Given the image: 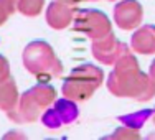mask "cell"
Segmentation results:
<instances>
[{"label": "cell", "instance_id": "6da1fadb", "mask_svg": "<svg viewBox=\"0 0 155 140\" xmlns=\"http://www.w3.org/2000/svg\"><path fill=\"white\" fill-rule=\"evenodd\" d=\"M107 89L116 97H127L147 102L155 96V81L147 73L140 71L139 61L130 51L124 53L107 76Z\"/></svg>", "mask_w": 155, "mask_h": 140}, {"label": "cell", "instance_id": "7a4b0ae2", "mask_svg": "<svg viewBox=\"0 0 155 140\" xmlns=\"http://www.w3.org/2000/svg\"><path fill=\"white\" fill-rule=\"evenodd\" d=\"M54 101H56V89L46 81H41L21 94L17 106L10 112H7V116L17 124H31L38 120Z\"/></svg>", "mask_w": 155, "mask_h": 140}, {"label": "cell", "instance_id": "3957f363", "mask_svg": "<svg viewBox=\"0 0 155 140\" xmlns=\"http://www.w3.org/2000/svg\"><path fill=\"white\" fill-rule=\"evenodd\" d=\"M21 61L30 74L41 81L60 78L63 74V63L45 40H35L28 43L21 53Z\"/></svg>", "mask_w": 155, "mask_h": 140}, {"label": "cell", "instance_id": "277c9868", "mask_svg": "<svg viewBox=\"0 0 155 140\" xmlns=\"http://www.w3.org/2000/svg\"><path fill=\"white\" fill-rule=\"evenodd\" d=\"M104 83V73L101 68L86 63L76 66L63 83V96L74 102H84L91 99Z\"/></svg>", "mask_w": 155, "mask_h": 140}, {"label": "cell", "instance_id": "5b68a950", "mask_svg": "<svg viewBox=\"0 0 155 140\" xmlns=\"http://www.w3.org/2000/svg\"><path fill=\"white\" fill-rule=\"evenodd\" d=\"M73 27L76 31L86 35L87 38L93 40L102 38L104 35L112 31L110 28V20L104 12L97 8H81L74 13L73 18Z\"/></svg>", "mask_w": 155, "mask_h": 140}, {"label": "cell", "instance_id": "8992f818", "mask_svg": "<svg viewBox=\"0 0 155 140\" xmlns=\"http://www.w3.org/2000/svg\"><path fill=\"white\" fill-rule=\"evenodd\" d=\"M78 117H79L78 104L68 97H63V99L54 101L53 104L41 114V122L45 127L56 130V129L63 127V125L73 124Z\"/></svg>", "mask_w": 155, "mask_h": 140}, {"label": "cell", "instance_id": "52a82bcc", "mask_svg": "<svg viewBox=\"0 0 155 140\" xmlns=\"http://www.w3.org/2000/svg\"><path fill=\"white\" fill-rule=\"evenodd\" d=\"M91 51H93V56L99 63H102L106 66H114V63L119 60L124 53L130 51V46L119 41L116 38V35L110 31L107 35H104L102 38L93 40Z\"/></svg>", "mask_w": 155, "mask_h": 140}, {"label": "cell", "instance_id": "ba28073f", "mask_svg": "<svg viewBox=\"0 0 155 140\" xmlns=\"http://www.w3.org/2000/svg\"><path fill=\"white\" fill-rule=\"evenodd\" d=\"M114 23L124 31L135 30L143 18V8L137 0H117L112 10Z\"/></svg>", "mask_w": 155, "mask_h": 140}, {"label": "cell", "instance_id": "9c48e42d", "mask_svg": "<svg viewBox=\"0 0 155 140\" xmlns=\"http://www.w3.org/2000/svg\"><path fill=\"white\" fill-rule=\"evenodd\" d=\"M45 18H46V23L53 30H64V28H68L73 23L74 10H73V5H68V3L60 2V0H54V2H51L46 7Z\"/></svg>", "mask_w": 155, "mask_h": 140}, {"label": "cell", "instance_id": "30bf717a", "mask_svg": "<svg viewBox=\"0 0 155 140\" xmlns=\"http://www.w3.org/2000/svg\"><path fill=\"white\" fill-rule=\"evenodd\" d=\"M130 50L137 54H155V25L137 27L130 38Z\"/></svg>", "mask_w": 155, "mask_h": 140}, {"label": "cell", "instance_id": "8fae6325", "mask_svg": "<svg viewBox=\"0 0 155 140\" xmlns=\"http://www.w3.org/2000/svg\"><path fill=\"white\" fill-rule=\"evenodd\" d=\"M18 97H20L18 87H17V83L13 81L12 76L0 83V110L10 112L17 106Z\"/></svg>", "mask_w": 155, "mask_h": 140}, {"label": "cell", "instance_id": "7c38bea8", "mask_svg": "<svg viewBox=\"0 0 155 140\" xmlns=\"http://www.w3.org/2000/svg\"><path fill=\"white\" fill-rule=\"evenodd\" d=\"M152 114H153V110L145 109V110H139V112L127 114V116H120L119 120L124 125H127V127H132V129H137V130H139V129L142 127V125L145 124L150 117H152Z\"/></svg>", "mask_w": 155, "mask_h": 140}, {"label": "cell", "instance_id": "4fadbf2b", "mask_svg": "<svg viewBox=\"0 0 155 140\" xmlns=\"http://www.w3.org/2000/svg\"><path fill=\"white\" fill-rule=\"evenodd\" d=\"M45 0H18V12L25 17H36L41 13Z\"/></svg>", "mask_w": 155, "mask_h": 140}, {"label": "cell", "instance_id": "5bb4252c", "mask_svg": "<svg viewBox=\"0 0 155 140\" xmlns=\"http://www.w3.org/2000/svg\"><path fill=\"white\" fill-rule=\"evenodd\" d=\"M139 130L137 129H132V127H127V125H124V127L117 129V130H114L110 135L107 137H104L106 140H114V138H125V140H130V138H139Z\"/></svg>", "mask_w": 155, "mask_h": 140}, {"label": "cell", "instance_id": "9a60e30c", "mask_svg": "<svg viewBox=\"0 0 155 140\" xmlns=\"http://www.w3.org/2000/svg\"><path fill=\"white\" fill-rule=\"evenodd\" d=\"M10 78V63L3 54H0V83Z\"/></svg>", "mask_w": 155, "mask_h": 140}, {"label": "cell", "instance_id": "2e32d148", "mask_svg": "<svg viewBox=\"0 0 155 140\" xmlns=\"http://www.w3.org/2000/svg\"><path fill=\"white\" fill-rule=\"evenodd\" d=\"M0 2L5 5V8L8 10L10 15H13V13L18 10V0H0Z\"/></svg>", "mask_w": 155, "mask_h": 140}, {"label": "cell", "instance_id": "e0dca14e", "mask_svg": "<svg viewBox=\"0 0 155 140\" xmlns=\"http://www.w3.org/2000/svg\"><path fill=\"white\" fill-rule=\"evenodd\" d=\"M8 17H10L8 10H7V8H5V5H3L2 2H0V27H2V25L5 23L7 20H8Z\"/></svg>", "mask_w": 155, "mask_h": 140}, {"label": "cell", "instance_id": "ac0fdd59", "mask_svg": "<svg viewBox=\"0 0 155 140\" xmlns=\"http://www.w3.org/2000/svg\"><path fill=\"white\" fill-rule=\"evenodd\" d=\"M149 76L155 81V60L152 61V64H150V69H149Z\"/></svg>", "mask_w": 155, "mask_h": 140}, {"label": "cell", "instance_id": "d6986e66", "mask_svg": "<svg viewBox=\"0 0 155 140\" xmlns=\"http://www.w3.org/2000/svg\"><path fill=\"white\" fill-rule=\"evenodd\" d=\"M60 2H64V3H68V5H73V7H74L76 3L83 2V0H60Z\"/></svg>", "mask_w": 155, "mask_h": 140}, {"label": "cell", "instance_id": "ffe728a7", "mask_svg": "<svg viewBox=\"0 0 155 140\" xmlns=\"http://www.w3.org/2000/svg\"><path fill=\"white\" fill-rule=\"evenodd\" d=\"M152 117H153L152 120H153V124H155V109H153V114H152Z\"/></svg>", "mask_w": 155, "mask_h": 140}, {"label": "cell", "instance_id": "44dd1931", "mask_svg": "<svg viewBox=\"0 0 155 140\" xmlns=\"http://www.w3.org/2000/svg\"><path fill=\"white\" fill-rule=\"evenodd\" d=\"M83 2H96V0H83Z\"/></svg>", "mask_w": 155, "mask_h": 140}, {"label": "cell", "instance_id": "7402d4cb", "mask_svg": "<svg viewBox=\"0 0 155 140\" xmlns=\"http://www.w3.org/2000/svg\"><path fill=\"white\" fill-rule=\"evenodd\" d=\"M109 2H117V0H109Z\"/></svg>", "mask_w": 155, "mask_h": 140}]
</instances>
